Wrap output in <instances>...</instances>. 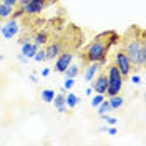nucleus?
Returning a JSON list of instances; mask_svg holds the SVG:
<instances>
[{
    "label": "nucleus",
    "instance_id": "nucleus-1",
    "mask_svg": "<svg viewBox=\"0 0 146 146\" xmlns=\"http://www.w3.org/2000/svg\"><path fill=\"white\" fill-rule=\"evenodd\" d=\"M125 53L131 60V63L136 66H143L146 63V45L143 40H138V38L128 40L125 45Z\"/></svg>",
    "mask_w": 146,
    "mask_h": 146
},
{
    "label": "nucleus",
    "instance_id": "nucleus-2",
    "mask_svg": "<svg viewBox=\"0 0 146 146\" xmlns=\"http://www.w3.org/2000/svg\"><path fill=\"white\" fill-rule=\"evenodd\" d=\"M110 46L106 43V40H103V38H98L96 36V40L95 42H91L90 45L86 46V52L83 55V58L86 60V62H100L101 58H106V53H108Z\"/></svg>",
    "mask_w": 146,
    "mask_h": 146
},
{
    "label": "nucleus",
    "instance_id": "nucleus-3",
    "mask_svg": "<svg viewBox=\"0 0 146 146\" xmlns=\"http://www.w3.org/2000/svg\"><path fill=\"white\" fill-rule=\"evenodd\" d=\"M106 78H108V88H106V93H108V98L113 96V95H118L121 93V88H123V75L119 72L115 65H110L108 66V73H106Z\"/></svg>",
    "mask_w": 146,
    "mask_h": 146
},
{
    "label": "nucleus",
    "instance_id": "nucleus-4",
    "mask_svg": "<svg viewBox=\"0 0 146 146\" xmlns=\"http://www.w3.org/2000/svg\"><path fill=\"white\" fill-rule=\"evenodd\" d=\"M113 65L121 72L123 76H128L131 73V70H133V63H131V60L128 58V55L125 52H118V53L115 55V63Z\"/></svg>",
    "mask_w": 146,
    "mask_h": 146
},
{
    "label": "nucleus",
    "instance_id": "nucleus-5",
    "mask_svg": "<svg viewBox=\"0 0 146 146\" xmlns=\"http://www.w3.org/2000/svg\"><path fill=\"white\" fill-rule=\"evenodd\" d=\"M18 32H20V25H18V22L15 20V18L10 17L3 25H2V32H0V35L3 36V38H7V40H10V38H15V36L18 35Z\"/></svg>",
    "mask_w": 146,
    "mask_h": 146
},
{
    "label": "nucleus",
    "instance_id": "nucleus-6",
    "mask_svg": "<svg viewBox=\"0 0 146 146\" xmlns=\"http://www.w3.org/2000/svg\"><path fill=\"white\" fill-rule=\"evenodd\" d=\"M72 63H73V53L72 52H62V53L55 58V70L58 73H63Z\"/></svg>",
    "mask_w": 146,
    "mask_h": 146
},
{
    "label": "nucleus",
    "instance_id": "nucleus-7",
    "mask_svg": "<svg viewBox=\"0 0 146 146\" xmlns=\"http://www.w3.org/2000/svg\"><path fill=\"white\" fill-rule=\"evenodd\" d=\"M20 7V5H18ZM46 7V0H30L28 3L22 5V9L25 12V15H36L42 13V10Z\"/></svg>",
    "mask_w": 146,
    "mask_h": 146
},
{
    "label": "nucleus",
    "instance_id": "nucleus-8",
    "mask_svg": "<svg viewBox=\"0 0 146 146\" xmlns=\"http://www.w3.org/2000/svg\"><path fill=\"white\" fill-rule=\"evenodd\" d=\"M91 90L96 91V93H101L105 95L106 93V88H108V78H106V73H100L96 78L91 80Z\"/></svg>",
    "mask_w": 146,
    "mask_h": 146
},
{
    "label": "nucleus",
    "instance_id": "nucleus-9",
    "mask_svg": "<svg viewBox=\"0 0 146 146\" xmlns=\"http://www.w3.org/2000/svg\"><path fill=\"white\" fill-rule=\"evenodd\" d=\"M38 48H40V45H36L33 42H28V40H23V42H22V50H20V53L30 60V58L35 56V53L38 52Z\"/></svg>",
    "mask_w": 146,
    "mask_h": 146
},
{
    "label": "nucleus",
    "instance_id": "nucleus-10",
    "mask_svg": "<svg viewBox=\"0 0 146 146\" xmlns=\"http://www.w3.org/2000/svg\"><path fill=\"white\" fill-rule=\"evenodd\" d=\"M45 50V56L46 60H55L58 55L62 53V42H52V43H48Z\"/></svg>",
    "mask_w": 146,
    "mask_h": 146
},
{
    "label": "nucleus",
    "instance_id": "nucleus-11",
    "mask_svg": "<svg viewBox=\"0 0 146 146\" xmlns=\"http://www.w3.org/2000/svg\"><path fill=\"white\" fill-rule=\"evenodd\" d=\"M98 70H100V63H98V62H91V63L86 66L85 73H83V78H85L86 82H91V80L95 78V75L98 73Z\"/></svg>",
    "mask_w": 146,
    "mask_h": 146
},
{
    "label": "nucleus",
    "instance_id": "nucleus-12",
    "mask_svg": "<svg viewBox=\"0 0 146 146\" xmlns=\"http://www.w3.org/2000/svg\"><path fill=\"white\" fill-rule=\"evenodd\" d=\"M52 103H55V108L58 110V113H66V105H65V95L63 93L55 95Z\"/></svg>",
    "mask_w": 146,
    "mask_h": 146
},
{
    "label": "nucleus",
    "instance_id": "nucleus-13",
    "mask_svg": "<svg viewBox=\"0 0 146 146\" xmlns=\"http://www.w3.org/2000/svg\"><path fill=\"white\" fill-rule=\"evenodd\" d=\"M108 103H110V108L111 110H119L123 105H125V98L121 96V95H113V96H110L108 98Z\"/></svg>",
    "mask_w": 146,
    "mask_h": 146
},
{
    "label": "nucleus",
    "instance_id": "nucleus-14",
    "mask_svg": "<svg viewBox=\"0 0 146 146\" xmlns=\"http://www.w3.org/2000/svg\"><path fill=\"white\" fill-rule=\"evenodd\" d=\"M80 103V98L75 95V93H72V91L68 90V95H65V105H66V108H75L76 105Z\"/></svg>",
    "mask_w": 146,
    "mask_h": 146
},
{
    "label": "nucleus",
    "instance_id": "nucleus-15",
    "mask_svg": "<svg viewBox=\"0 0 146 146\" xmlns=\"http://www.w3.org/2000/svg\"><path fill=\"white\" fill-rule=\"evenodd\" d=\"M63 73H65V76H68V78H75V76H78V73H80V66L72 63Z\"/></svg>",
    "mask_w": 146,
    "mask_h": 146
},
{
    "label": "nucleus",
    "instance_id": "nucleus-16",
    "mask_svg": "<svg viewBox=\"0 0 146 146\" xmlns=\"http://www.w3.org/2000/svg\"><path fill=\"white\" fill-rule=\"evenodd\" d=\"M13 9H15V7H10V5H5V3L0 2V18H9L10 15H12Z\"/></svg>",
    "mask_w": 146,
    "mask_h": 146
},
{
    "label": "nucleus",
    "instance_id": "nucleus-17",
    "mask_svg": "<svg viewBox=\"0 0 146 146\" xmlns=\"http://www.w3.org/2000/svg\"><path fill=\"white\" fill-rule=\"evenodd\" d=\"M40 96H42V101H45V103H52V101H53V96H55V90H50V88L42 90Z\"/></svg>",
    "mask_w": 146,
    "mask_h": 146
},
{
    "label": "nucleus",
    "instance_id": "nucleus-18",
    "mask_svg": "<svg viewBox=\"0 0 146 146\" xmlns=\"http://www.w3.org/2000/svg\"><path fill=\"white\" fill-rule=\"evenodd\" d=\"M33 43H36V45H40V46L48 43V33H46V32H38V33L35 35Z\"/></svg>",
    "mask_w": 146,
    "mask_h": 146
},
{
    "label": "nucleus",
    "instance_id": "nucleus-19",
    "mask_svg": "<svg viewBox=\"0 0 146 146\" xmlns=\"http://www.w3.org/2000/svg\"><path fill=\"white\" fill-rule=\"evenodd\" d=\"M106 36H108L106 43H108L110 48H111L113 45H118V43H119V40H121V38H119V35L116 33V32H108V35H106Z\"/></svg>",
    "mask_w": 146,
    "mask_h": 146
},
{
    "label": "nucleus",
    "instance_id": "nucleus-20",
    "mask_svg": "<svg viewBox=\"0 0 146 146\" xmlns=\"http://www.w3.org/2000/svg\"><path fill=\"white\" fill-rule=\"evenodd\" d=\"M96 108H98V115H105V113H108V111H111V108H110V103H108V100H103L100 103V105H98V106H96Z\"/></svg>",
    "mask_w": 146,
    "mask_h": 146
},
{
    "label": "nucleus",
    "instance_id": "nucleus-21",
    "mask_svg": "<svg viewBox=\"0 0 146 146\" xmlns=\"http://www.w3.org/2000/svg\"><path fill=\"white\" fill-rule=\"evenodd\" d=\"M100 118L103 119V121H106V125H108V126H115V125L118 123V118H115V116H110L108 113H105V115H101Z\"/></svg>",
    "mask_w": 146,
    "mask_h": 146
},
{
    "label": "nucleus",
    "instance_id": "nucleus-22",
    "mask_svg": "<svg viewBox=\"0 0 146 146\" xmlns=\"http://www.w3.org/2000/svg\"><path fill=\"white\" fill-rule=\"evenodd\" d=\"M33 60H35L36 63H42V62H45V60H46V56H45V50H43V48H42V50L38 48V52L35 53Z\"/></svg>",
    "mask_w": 146,
    "mask_h": 146
},
{
    "label": "nucleus",
    "instance_id": "nucleus-23",
    "mask_svg": "<svg viewBox=\"0 0 146 146\" xmlns=\"http://www.w3.org/2000/svg\"><path fill=\"white\" fill-rule=\"evenodd\" d=\"M103 100H105V98H103V95H101V93L95 95V96L91 98V106H93V108H96V106H98V105H100Z\"/></svg>",
    "mask_w": 146,
    "mask_h": 146
},
{
    "label": "nucleus",
    "instance_id": "nucleus-24",
    "mask_svg": "<svg viewBox=\"0 0 146 146\" xmlns=\"http://www.w3.org/2000/svg\"><path fill=\"white\" fill-rule=\"evenodd\" d=\"M23 15H25L23 9H22V7H18L17 10L13 9V12H12V15H10V17H12V18H15V20H18V18H22Z\"/></svg>",
    "mask_w": 146,
    "mask_h": 146
},
{
    "label": "nucleus",
    "instance_id": "nucleus-25",
    "mask_svg": "<svg viewBox=\"0 0 146 146\" xmlns=\"http://www.w3.org/2000/svg\"><path fill=\"white\" fill-rule=\"evenodd\" d=\"M73 85H75V78H65V83H63V88L65 90H72L73 88Z\"/></svg>",
    "mask_w": 146,
    "mask_h": 146
},
{
    "label": "nucleus",
    "instance_id": "nucleus-26",
    "mask_svg": "<svg viewBox=\"0 0 146 146\" xmlns=\"http://www.w3.org/2000/svg\"><path fill=\"white\" fill-rule=\"evenodd\" d=\"M131 83H133V85H139V83H141V76H139V75H133V76H131Z\"/></svg>",
    "mask_w": 146,
    "mask_h": 146
},
{
    "label": "nucleus",
    "instance_id": "nucleus-27",
    "mask_svg": "<svg viewBox=\"0 0 146 146\" xmlns=\"http://www.w3.org/2000/svg\"><path fill=\"white\" fill-rule=\"evenodd\" d=\"M106 131H108V135H111V136H115V135H116V133H118V129H116V128L115 126H106Z\"/></svg>",
    "mask_w": 146,
    "mask_h": 146
},
{
    "label": "nucleus",
    "instance_id": "nucleus-28",
    "mask_svg": "<svg viewBox=\"0 0 146 146\" xmlns=\"http://www.w3.org/2000/svg\"><path fill=\"white\" fill-rule=\"evenodd\" d=\"M17 60L20 62V63H28V58H27V56H23L22 53H20V55L17 56Z\"/></svg>",
    "mask_w": 146,
    "mask_h": 146
},
{
    "label": "nucleus",
    "instance_id": "nucleus-29",
    "mask_svg": "<svg viewBox=\"0 0 146 146\" xmlns=\"http://www.w3.org/2000/svg\"><path fill=\"white\" fill-rule=\"evenodd\" d=\"M30 82H32V83H38V76H36L35 73H32V75H30Z\"/></svg>",
    "mask_w": 146,
    "mask_h": 146
},
{
    "label": "nucleus",
    "instance_id": "nucleus-30",
    "mask_svg": "<svg viewBox=\"0 0 146 146\" xmlns=\"http://www.w3.org/2000/svg\"><path fill=\"white\" fill-rule=\"evenodd\" d=\"M50 75V68H43L42 70V76H48Z\"/></svg>",
    "mask_w": 146,
    "mask_h": 146
},
{
    "label": "nucleus",
    "instance_id": "nucleus-31",
    "mask_svg": "<svg viewBox=\"0 0 146 146\" xmlns=\"http://www.w3.org/2000/svg\"><path fill=\"white\" fill-rule=\"evenodd\" d=\"M28 2H30V0H18L17 5H20V7H22V5H25V3H28Z\"/></svg>",
    "mask_w": 146,
    "mask_h": 146
},
{
    "label": "nucleus",
    "instance_id": "nucleus-32",
    "mask_svg": "<svg viewBox=\"0 0 146 146\" xmlns=\"http://www.w3.org/2000/svg\"><path fill=\"white\" fill-rule=\"evenodd\" d=\"M85 93H86V95H91V93H93V90H91V86H90V88H86V91H85Z\"/></svg>",
    "mask_w": 146,
    "mask_h": 146
},
{
    "label": "nucleus",
    "instance_id": "nucleus-33",
    "mask_svg": "<svg viewBox=\"0 0 146 146\" xmlns=\"http://www.w3.org/2000/svg\"><path fill=\"white\" fill-rule=\"evenodd\" d=\"M3 58H5V56H3V55H0V62H3Z\"/></svg>",
    "mask_w": 146,
    "mask_h": 146
},
{
    "label": "nucleus",
    "instance_id": "nucleus-34",
    "mask_svg": "<svg viewBox=\"0 0 146 146\" xmlns=\"http://www.w3.org/2000/svg\"><path fill=\"white\" fill-rule=\"evenodd\" d=\"M0 32H2V23H0Z\"/></svg>",
    "mask_w": 146,
    "mask_h": 146
},
{
    "label": "nucleus",
    "instance_id": "nucleus-35",
    "mask_svg": "<svg viewBox=\"0 0 146 146\" xmlns=\"http://www.w3.org/2000/svg\"><path fill=\"white\" fill-rule=\"evenodd\" d=\"M0 20H2V18H0Z\"/></svg>",
    "mask_w": 146,
    "mask_h": 146
},
{
    "label": "nucleus",
    "instance_id": "nucleus-36",
    "mask_svg": "<svg viewBox=\"0 0 146 146\" xmlns=\"http://www.w3.org/2000/svg\"><path fill=\"white\" fill-rule=\"evenodd\" d=\"M0 2H2V0H0Z\"/></svg>",
    "mask_w": 146,
    "mask_h": 146
}]
</instances>
